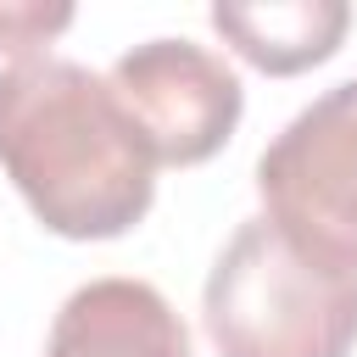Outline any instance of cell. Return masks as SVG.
<instances>
[{
	"label": "cell",
	"mask_w": 357,
	"mask_h": 357,
	"mask_svg": "<svg viewBox=\"0 0 357 357\" xmlns=\"http://www.w3.org/2000/svg\"><path fill=\"white\" fill-rule=\"evenodd\" d=\"M0 167L61 240H117L156 195V162L106 78L67 56H22L0 73Z\"/></svg>",
	"instance_id": "6da1fadb"
},
{
	"label": "cell",
	"mask_w": 357,
	"mask_h": 357,
	"mask_svg": "<svg viewBox=\"0 0 357 357\" xmlns=\"http://www.w3.org/2000/svg\"><path fill=\"white\" fill-rule=\"evenodd\" d=\"M201 318L218 357H351L357 268L301 245L262 212L218 251Z\"/></svg>",
	"instance_id": "7a4b0ae2"
},
{
	"label": "cell",
	"mask_w": 357,
	"mask_h": 357,
	"mask_svg": "<svg viewBox=\"0 0 357 357\" xmlns=\"http://www.w3.org/2000/svg\"><path fill=\"white\" fill-rule=\"evenodd\" d=\"M257 190L284 234L357 268V78L324 89L268 139Z\"/></svg>",
	"instance_id": "3957f363"
},
{
	"label": "cell",
	"mask_w": 357,
	"mask_h": 357,
	"mask_svg": "<svg viewBox=\"0 0 357 357\" xmlns=\"http://www.w3.org/2000/svg\"><path fill=\"white\" fill-rule=\"evenodd\" d=\"M112 100L145 139L156 167H195L218 156L240 123V73L195 39H145L106 73Z\"/></svg>",
	"instance_id": "277c9868"
},
{
	"label": "cell",
	"mask_w": 357,
	"mask_h": 357,
	"mask_svg": "<svg viewBox=\"0 0 357 357\" xmlns=\"http://www.w3.org/2000/svg\"><path fill=\"white\" fill-rule=\"evenodd\" d=\"M45 357H190V335L156 284L89 279L61 301Z\"/></svg>",
	"instance_id": "5b68a950"
},
{
	"label": "cell",
	"mask_w": 357,
	"mask_h": 357,
	"mask_svg": "<svg viewBox=\"0 0 357 357\" xmlns=\"http://www.w3.org/2000/svg\"><path fill=\"white\" fill-rule=\"evenodd\" d=\"M212 28L262 73L290 78L329 61L351 28L346 0H268V6H212Z\"/></svg>",
	"instance_id": "8992f818"
},
{
	"label": "cell",
	"mask_w": 357,
	"mask_h": 357,
	"mask_svg": "<svg viewBox=\"0 0 357 357\" xmlns=\"http://www.w3.org/2000/svg\"><path fill=\"white\" fill-rule=\"evenodd\" d=\"M73 22V6H33V0H0V56H33V45L56 39Z\"/></svg>",
	"instance_id": "52a82bcc"
}]
</instances>
